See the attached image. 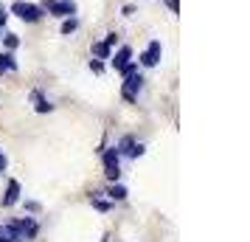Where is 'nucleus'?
Wrapping results in <instances>:
<instances>
[{
  "label": "nucleus",
  "mask_w": 250,
  "mask_h": 242,
  "mask_svg": "<svg viewBox=\"0 0 250 242\" xmlns=\"http://www.w3.org/2000/svg\"><path fill=\"white\" fill-rule=\"evenodd\" d=\"M3 45L9 48V51H14V48L20 45V37H17V34H6V37H3Z\"/></svg>",
  "instance_id": "nucleus-15"
},
{
  "label": "nucleus",
  "mask_w": 250,
  "mask_h": 242,
  "mask_svg": "<svg viewBox=\"0 0 250 242\" xmlns=\"http://www.w3.org/2000/svg\"><path fill=\"white\" fill-rule=\"evenodd\" d=\"M90 70L93 73H104V62L102 59H90Z\"/></svg>",
  "instance_id": "nucleus-18"
},
{
  "label": "nucleus",
  "mask_w": 250,
  "mask_h": 242,
  "mask_svg": "<svg viewBox=\"0 0 250 242\" xmlns=\"http://www.w3.org/2000/svg\"><path fill=\"white\" fill-rule=\"evenodd\" d=\"M6 166H9V161H6V155L0 152V172H6Z\"/></svg>",
  "instance_id": "nucleus-22"
},
{
  "label": "nucleus",
  "mask_w": 250,
  "mask_h": 242,
  "mask_svg": "<svg viewBox=\"0 0 250 242\" xmlns=\"http://www.w3.org/2000/svg\"><path fill=\"white\" fill-rule=\"evenodd\" d=\"M0 242H12V240H9V234H6L3 228H0Z\"/></svg>",
  "instance_id": "nucleus-24"
},
{
  "label": "nucleus",
  "mask_w": 250,
  "mask_h": 242,
  "mask_svg": "<svg viewBox=\"0 0 250 242\" xmlns=\"http://www.w3.org/2000/svg\"><path fill=\"white\" fill-rule=\"evenodd\" d=\"M37 113H51V110H54V104L48 102V99H42V96H40V99H37V107H34Z\"/></svg>",
  "instance_id": "nucleus-14"
},
{
  "label": "nucleus",
  "mask_w": 250,
  "mask_h": 242,
  "mask_svg": "<svg viewBox=\"0 0 250 242\" xmlns=\"http://www.w3.org/2000/svg\"><path fill=\"white\" fill-rule=\"evenodd\" d=\"M12 14H17L23 23H40L42 17H45V12L37 6V3H25V0H14L12 9H9Z\"/></svg>",
  "instance_id": "nucleus-1"
},
{
  "label": "nucleus",
  "mask_w": 250,
  "mask_h": 242,
  "mask_svg": "<svg viewBox=\"0 0 250 242\" xmlns=\"http://www.w3.org/2000/svg\"><path fill=\"white\" fill-rule=\"evenodd\" d=\"M40 9L45 14H51V17H73L76 14V3L73 0H42Z\"/></svg>",
  "instance_id": "nucleus-2"
},
{
  "label": "nucleus",
  "mask_w": 250,
  "mask_h": 242,
  "mask_svg": "<svg viewBox=\"0 0 250 242\" xmlns=\"http://www.w3.org/2000/svg\"><path fill=\"white\" fill-rule=\"evenodd\" d=\"M93 208H99V211H110V200H102V197L93 195Z\"/></svg>",
  "instance_id": "nucleus-16"
},
{
  "label": "nucleus",
  "mask_w": 250,
  "mask_h": 242,
  "mask_svg": "<svg viewBox=\"0 0 250 242\" xmlns=\"http://www.w3.org/2000/svg\"><path fill=\"white\" fill-rule=\"evenodd\" d=\"M160 57H163V45H160V40H152L146 45V51L141 54V65L144 68H155L160 62Z\"/></svg>",
  "instance_id": "nucleus-4"
},
{
  "label": "nucleus",
  "mask_w": 250,
  "mask_h": 242,
  "mask_svg": "<svg viewBox=\"0 0 250 242\" xmlns=\"http://www.w3.org/2000/svg\"><path fill=\"white\" fill-rule=\"evenodd\" d=\"M132 14H135V6H132V3H126V6H124V17H132Z\"/></svg>",
  "instance_id": "nucleus-21"
},
{
  "label": "nucleus",
  "mask_w": 250,
  "mask_h": 242,
  "mask_svg": "<svg viewBox=\"0 0 250 242\" xmlns=\"http://www.w3.org/2000/svg\"><path fill=\"white\" fill-rule=\"evenodd\" d=\"M104 175H107V180H118L121 177V163H104Z\"/></svg>",
  "instance_id": "nucleus-10"
},
{
  "label": "nucleus",
  "mask_w": 250,
  "mask_h": 242,
  "mask_svg": "<svg viewBox=\"0 0 250 242\" xmlns=\"http://www.w3.org/2000/svg\"><path fill=\"white\" fill-rule=\"evenodd\" d=\"M17 200H20V183H17V180H9L6 195H3V206H14Z\"/></svg>",
  "instance_id": "nucleus-6"
},
{
  "label": "nucleus",
  "mask_w": 250,
  "mask_h": 242,
  "mask_svg": "<svg viewBox=\"0 0 250 242\" xmlns=\"http://www.w3.org/2000/svg\"><path fill=\"white\" fill-rule=\"evenodd\" d=\"M76 28H79V17L73 14V17H65V20H62V25H59V34H62V37H70Z\"/></svg>",
  "instance_id": "nucleus-7"
},
{
  "label": "nucleus",
  "mask_w": 250,
  "mask_h": 242,
  "mask_svg": "<svg viewBox=\"0 0 250 242\" xmlns=\"http://www.w3.org/2000/svg\"><path fill=\"white\" fill-rule=\"evenodd\" d=\"M3 73H6V68H3V62H0V76H3Z\"/></svg>",
  "instance_id": "nucleus-25"
},
{
  "label": "nucleus",
  "mask_w": 250,
  "mask_h": 242,
  "mask_svg": "<svg viewBox=\"0 0 250 242\" xmlns=\"http://www.w3.org/2000/svg\"><path fill=\"white\" fill-rule=\"evenodd\" d=\"M113 48H107L104 43H93V59H110Z\"/></svg>",
  "instance_id": "nucleus-9"
},
{
  "label": "nucleus",
  "mask_w": 250,
  "mask_h": 242,
  "mask_svg": "<svg viewBox=\"0 0 250 242\" xmlns=\"http://www.w3.org/2000/svg\"><path fill=\"white\" fill-rule=\"evenodd\" d=\"M6 23H9V9H6V6L0 3V28H3Z\"/></svg>",
  "instance_id": "nucleus-19"
},
{
  "label": "nucleus",
  "mask_w": 250,
  "mask_h": 242,
  "mask_svg": "<svg viewBox=\"0 0 250 242\" xmlns=\"http://www.w3.org/2000/svg\"><path fill=\"white\" fill-rule=\"evenodd\" d=\"M166 6H169V9H171L174 14L180 12V3H177V0H166Z\"/></svg>",
  "instance_id": "nucleus-20"
},
{
  "label": "nucleus",
  "mask_w": 250,
  "mask_h": 242,
  "mask_svg": "<svg viewBox=\"0 0 250 242\" xmlns=\"http://www.w3.org/2000/svg\"><path fill=\"white\" fill-rule=\"evenodd\" d=\"M25 208H28V211H40V203H34V200H31V203H25Z\"/></svg>",
  "instance_id": "nucleus-23"
},
{
  "label": "nucleus",
  "mask_w": 250,
  "mask_h": 242,
  "mask_svg": "<svg viewBox=\"0 0 250 242\" xmlns=\"http://www.w3.org/2000/svg\"><path fill=\"white\" fill-rule=\"evenodd\" d=\"M102 43H104V45H107V48H115V45H118V34H115V31H110V34L104 37Z\"/></svg>",
  "instance_id": "nucleus-17"
},
{
  "label": "nucleus",
  "mask_w": 250,
  "mask_h": 242,
  "mask_svg": "<svg viewBox=\"0 0 250 242\" xmlns=\"http://www.w3.org/2000/svg\"><path fill=\"white\" fill-rule=\"evenodd\" d=\"M0 62H3V68H6V70H17V59H14V54H12V51L0 54Z\"/></svg>",
  "instance_id": "nucleus-12"
},
{
  "label": "nucleus",
  "mask_w": 250,
  "mask_h": 242,
  "mask_svg": "<svg viewBox=\"0 0 250 242\" xmlns=\"http://www.w3.org/2000/svg\"><path fill=\"white\" fill-rule=\"evenodd\" d=\"M129 59H132V48H129V45H121L118 51H115V57H110V65H113V68L118 70L121 65H126Z\"/></svg>",
  "instance_id": "nucleus-5"
},
{
  "label": "nucleus",
  "mask_w": 250,
  "mask_h": 242,
  "mask_svg": "<svg viewBox=\"0 0 250 242\" xmlns=\"http://www.w3.org/2000/svg\"><path fill=\"white\" fill-rule=\"evenodd\" d=\"M118 73H121V76H132V73H138V62H132V59H129L126 65H121V68H118Z\"/></svg>",
  "instance_id": "nucleus-13"
},
{
  "label": "nucleus",
  "mask_w": 250,
  "mask_h": 242,
  "mask_svg": "<svg viewBox=\"0 0 250 242\" xmlns=\"http://www.w3.org/2000/svg\"><path fill=\"white\" fill-rule=\"evenodd\" d=\"M102 161H104V163H121V152L115 150V147H110V150H104Z\"/></svg>",
  "instance_id": "nucleus-11"
},
{
  "label": "nucleus",
  "mask_w": 250,
  "mask_h": 242,
  "mask_svg": "<svg viewBox=\"0 0 250 242\" xmlns=\"http://www.w3.org/2000/svg\"><path fill=\"white\" fill-rule=\"evenodd\" d=\"M144 76L141 73H132V76H124V85H121V96H124L129 104L138 102V93H141V88H144Z\"/></svg>",
  "instance_id": "nucleus-3"
},
{
  "label": "nucleus",
  "mask_w": 250,
  "mask_h": 242,
  "mask_svg": "<svg viewBox=\"0 0 250 242\" xmlns=\"http://www.w3.org/2000/svg\"><path fill=\"white\" fill-rule=\"evenodd\" d=\"M126 195H129V192H126V186H121L118 180L107 189V197H110V200H126Z\"/></svg>",
  "instance_id": "nucleus-8"
}]
</instances>
